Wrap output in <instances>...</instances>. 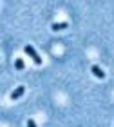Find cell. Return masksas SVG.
Returning a JSON list of instances; mask_svg holds the SVG:
<instances>
[{"label":"cell","mask_w":114,"mask_h":127,"mask_svg":"<svg viewBox=\"0 0 114 127\" xmlns=\"http://www.w3.org/2000/svg\"><path fill=\"white\" fill-rule=\"evenodd\" d=\"M27 127H36V124H35V120H27Z\"/></svg>","instance_id":"8992f818"},{"label":"cell","mask_w":114,"mask_h":127,"mask_svg":"<svg viewBox=\"0 0 114 127\" xmlns=\"http://www.w3.org/2000/svg\"><path fill=\"white\" fill-rule=\"evenodd\" d=\"M24 51H25V55H29V56H31V60L35 62L36 65H40V64H42V56H38V53H36L35 49H33V45H25Z\"/></svg>","instance_id":"6da1fadb"},{"label":"cell","mask_w":114,"mask_h":127,"mask_svg":"<svg viewBox=\"0 0 114 127\" xmlns=\"http://www.w3.org/2000/svg\"><path fill=\"white\" fill-rule=\"evenodd\" d=\"M24 93H25V87H24V85H18V87L11 93V100H18V98L24 95Z\"/></svg>","instance_id":"7a4b0ae2"},{"label":"cell","mask_w":114,"mask_h":127,"mask_svg":"<svg viewBox=\"0 0 114 127\" xmlns=\"http://www.w3.org/2000/svg\"><path fill=\"white\" fill-rule=\"evenodd\" d=\"M15 67L18 69V71H22V69L25 67V64H24V60H22V58H16V60H15Z\"/></svg>","instance_id":"5b68a950"},{"label":"cell","mask_w":114,"mask_h":127,"mask_svg":"<svg viewBox=\"0 0 114 127\" xmlns=\"http://www.w3.org/2000/svg\"><path fill=\"white\" fill-rule=\"evenodd\" d=\"M91 71H92L94 76H98V78H105V71H103L101 67H98V65H92V67H91Z\"/></svg>","instance_id":"3957f363"},{"label":"cell","mask_w":114,"mask_h":127,"mask_svg":"<svg viewBox=\"0 0 114 127\" xmlns=\"http://www.w3.org/2000/svg\"><path fill=\"white\" fill-rule=\"evenodd\" d=\"M65 27H69L67 22H54V24L51 26V29L53 31H62V29H65Z\"/></svg>","instance_id":"277c9868"}]
</instances>
